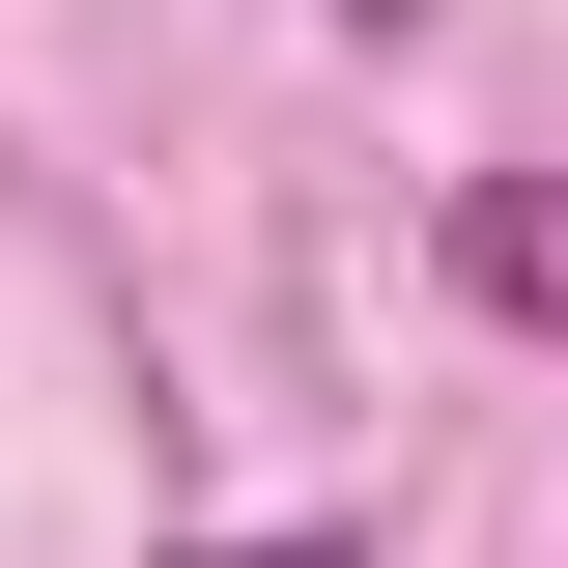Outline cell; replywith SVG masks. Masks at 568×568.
Instances as JSON below:
<instances>
[{
    "label": "cell",
    "mask_w": 568,
    "mask_h": 568,
    "mask_svg": "<svg viewBox=\"0 0 568 568\" xmlns=\"http://www.w3.org/2000/svg\"><path fill=\"white\" fill-rule=\"evenodd\" d=\"M227 568H342V540H227Z\"/></svg>",
    "instance_id": "obj_1"
}]
</instances>
